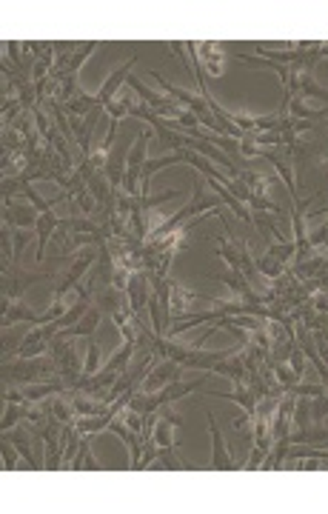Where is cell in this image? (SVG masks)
I'll use <instances>...</instances> for the list:
<instances>
[{
    "instance_id": "1",
    "label": "cell",
    "mask_w": 328,
    "mask_h": 514,
    "mask_svg": "<svg viewBox=\"0 0 328 514\" xmlns=\"http://www.w3.org/2000/svg\"><path fill=\"white\" fill-rule=\"evenodd\" d=\"M60 380L57 363L52 357H17L3 363V383H46Z\"/></svg>"
},
{
    "instance_id": "2",
    "label": "cell",
    "mask_w": 328,
    "mask_h": 514,
    "mask_svg": "<svg viewBox=\"0 0 328 514\" xmlns=\"http://www.w3.org/2000/svg\"><path fill=\"white\" fill-rule=\"evenodd\" d=\"M206 177H197L194 180V200L186 206V209H180L174 217H169L166 223H160L157 229H152V235L145 237V240H163V237H169V235H174L177 229H180V223L183 220H189V217H194V214H200L203 209H220V195H206Z\"/></svg>"
},
{
    "instance_id": "3",
    "label": "cell",
    "mask_w": 328,
    "mask_h": 514,
    "mask_svg": "<svg viewBox=\"0 0 328 514\" xmlns=\"http://www.w3.org/2000/svg\"><path fill=\"white\" fill-rule=\"evenodd\" d=\"M89 266H94V251L92 249H86L78 257V263H71V269L57 280V286H55V303H66V306H75L78 303V289L83 286L80 277H83V272Z\"/></svg>"
},
{
    "instance_id": "4",
    "label": "cell",
    "mask_w": 328,
    "mask_h": 514,
    "mask_svg": "<svg viewBox=\"0 0 328 514\" xmlns=\"http://www.w3.org/2000/svg\"><path fill=\"white\" fill-rule=\"evenodd\" d=\"M145 143H149V132H140L134 137V149L129 152L126 160V174H123V192L129 197H143V166H145Z\"/></svg>"
},
{
    "instance_id": "5",
    "label": "cell",
    "mask_w": 328,
    "mask_h": 514,
    "mask_svg": "<svg viewBox=\"0 0 328 514\" xmlns=\"http://www.w3.org/2000/svg\"><path fill=\"white\" fill-rule=\"evenodd\" d=\"M183 369H186V366H180L177 360L166 357L163 363H157L155 369L145 375V380L140 383V391H143V394H155V391L166 389L169 383H177L180 377H183Z\"/></svg>"
},
{
    "instance_id": "6",
    "label": "cell",
    "mask_w": 328,
    "mask_h": 514,
    "mask_svg": "<svg viewBox=\"0 0 328 514\" xmlns=\"http://www.w3.org/2000/svg\"><path fill=\"white\" fill-rule=\"evenodd\" d=\"M206 420H208V431H211V449H214V457H211V468H237V460L231 457L226 440L220 434V429H217L214 423V415L206 412Z\"/></svg>"
},
{
    "instance_id": "7",
    "label": "cell",
    "mask_w": 328,
    "mask_h": 514,
    "mask_svg": "<svg viewBox=\"0 0 328 514\" xmlns=\"http://www.w3.org/2000/svg\"><path fill=\"white\" fill-rule=\"evenodd\" d=\"M134 63H137V55H131L120 69H115L112 75H108V81H106V83H103V89L97 92V103H100V106H106L108 100H112V97L117 95V89L123 86V81H129V69H131Z\"/></svg>"
},
{
    "instance_id": "8",
    "label": "cell",
    "mask_w": 328,
    "mask_h": 514,
    "mask_svg": "<svg viewBox=\"0 0 328 514\" xmlns=\"http://www.w3.org/2000/svg\"><path fill=\"white\" fill-rule=\"evenodd\" d=\"M189 46H192V52H197V49H194V43H189ZM197 46L203 49V52H197V55H194V57H197V63L203 66V71H206V66H208V71L217 78V75L223 71V52H220V46H214V43H197Z\"/></svg>"
},
{
    "instance_id": "9",
    "label": "cell",
    "mask_w": 328,
    "mask_h": 514,
    "mask_svg": "<svg viewBox=\"0 0 328 514\" xmlns=\"http://www.w3.org/2000/svg\"><path fill=\"white\" fill-rule=\"evenodd\" d=\"M29 429H26V423L23 426H15V429H9V431H3V437H9L12 443H15V449L20 452V457L26 460V466L31 468V466H38L34 463V452H31V440H29Z\"/></svg>"
},
{
    "instance_id": "10",
    "label": "cell",
    "mask_w": 328,
    "mask_h": 514,
    "mask_svg": "<svg viewBox=\"0 0 328 514\" xmlns=\"http://www.w3.org/2000/svg\"><path fill=\"white\" fill-rule=\"evenodd\" d=\"M103 174L108 177V183H112V189H120V183H123V152H117L115 146H112V152H108V158H106Z\"/></svg>"
},
{
    "instance_id": "11",
    "label": "cell",
    "mask_w": 328,
    "mask_h": 514,
    "mask_svg": "<svg viewBox=\"0 0 328 514\" xmlns=\"http://www.w3.org/2000/svg\"><path fill=\"white\" fill-rule=\"evenodd\" d=\"M97 360H100V346H97V338L92 335V338H89V346H86V363H83L80 377H92V375H97Z\"/></svg>"
},
{
    "instance_id": "12",
    "label": "cell",
    "mask_w": 328,
    "mask_h": 514,
    "mask_svg": "<svg viewBox=\"0 0 328 514\" xmlns=\"http://www.w3.org/2000/svg\"><path fill=\"white\" fill-rule=\"evenodd\" d=\"M23 417H26V406H23V403H6V412H3V423H0V429L9 431V429H15Z\"/></svg>"
},
{
    "instance_id": "13",
    "label": "cell",
    "mask_w": 328,
    "mask_h": 514,
    "mask_svg": "<svg viewBox=\"0 0 328 514\" xmlns=\"http://www.w3.org/2000/svg\"><path fill=\"white\" fill-rule=\"evenodd\" d=\"M71 468H100V463L92 457V449H89V434L80 437V454L75 457Z\"/></svg>"
},
{
    "instance_id": "14",
    "label": "cell",
    "mask_w": 328,
    "mask_h": 514,
    "mask_svg": "<svg viewBox=\"0 0 328 514\" xmlns=\"http://www.w3.org/2000/svg\"><path fill=\"white\" fill-rule=\"evenodd\" d=\"M288 366L294 369V375L303 380V375H306V352L300 349V343H294L291 346V354H288Z\"/></svg>"
},
{
    "instance_id": "15",
    "label": "cell",
    "mask_w": 328,
    "mask_h": 514,
    "mask_svg": "<svg viewBox=\"0 0 328 514\" xmlns=\"http://www.w3.org/2000/svg\"><path fill=\"white\" fill-rule=\"evenodd\" d=\"M17 454H15V443L9 437H3V468H17Z\"/></svg>"
}]
</instances>
